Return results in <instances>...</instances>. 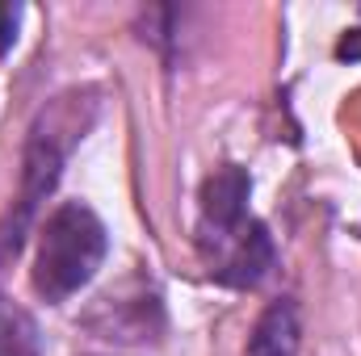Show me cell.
<instances>
[{
    "instance_id": "cell-1",
    "label": "cell",
    "mask_w": 361,
    "mask_h": 356,
    "mask_svg": "<svg viewBox=\"0 0 361 356\" xmlns=\"http://www.w3.org/2000/svg\"><path fill=\"white\" fill-rule=\"evenodd\" d=\"M252 180L240 164H223L202 184L193 243L206 265V276L231 289H257L277 265L269 227L248 214Z\"/></svg>"
},
{
    "instance_id": "cell-5",
    "label": "cell",
    "mask_w": 361,
    "mask_h": 356,
    "mask_svg": "<svg viewBox=\"0 0 361 356\" xmlns=\"http://www.w3.org/2000/svg\"><path fill=\"white\" fill-rule=\"evenodd\" d=\"M0 356H42V331L34 314L0 298Z\"/></svg>"
},
{
    "instance_id": "cell-4",
    "label": "cell",
    "mask_w": 361,
    "mask_h": 356,
    "mask_svg": "<svg viewBox=\"0 0 361 356\" xmlns=\"http://www.w3.org/2000/svg\"><path fill=\"white\" fill-rule=\"evenodd\" d=\"M302 348V323H298V306L290 298H277L261 310L252 336H248V352L244 356H298Z\"/></svg>"
},
{
    "instance_id": "cell-3",
    "label": "cell",
    "mask_w": 361,
    "mask_h": 356,
    "mask_svg": "<svg viewBox=\"0 0 361 356\" xmlns=\"http://www.w3.org/2000/svg\"><path fill=\"white\" fill-rule=\"evenodd\" d=\"M109 256V231L85 201H63L38 239L34 260V289L42 302H68L97 276V268Z\"/></svg>"
},
{
    "instance_id": "cell-7",
    "label": "cell",
    "mask_w": 361,
    "mask_h": 356,
    "mask_svg": "<svg viewBox=\"0 0 361 356\" xmlns=\"http://www.w3.org/2000/svg\"><path fill=\"white\" fill-rule=\"evenodd\" d=\"M336 59H349V63H357V59H361V30H349V34L341 38V46H336Z\"/></svg>"
},
{
    "instance_id": "cell-2",
    "label": "cell",
    "mask_w": 361,
    "mask_h": 356,
    "mask_svg": "<svg viewBox=\"0 0 361 356\" xmlns=\"http://www.w3.org/2000/svg\"><path fill=\"white\" fill-rule=\"evenodd\" d=\"M97 117V92H63L55 96L47 109H38L30 139H25V155H21V189L17 201L0 214V268L13 265L17 252L25 248V235L42 210V201L55 193V184L63 177V164L72 155V147L85 139V130Z\"/></svg>"
},
{
    "instance_id": "cell-6",
    "label": "cell",
    "mask_w": 361,
    "mask_h": 356,
    "mask_svg": "<svg viewBox=\"0 0 361 356\" xmlns=\"http://www.w3.org/2000/svg\"><path fill=\"white\" fill-rule=\"evenodd\" d=\"M17 25H21V8H17V4H0V59L13 51V42H17Z\"/></svg>"
}]
</instances>
